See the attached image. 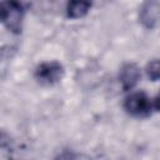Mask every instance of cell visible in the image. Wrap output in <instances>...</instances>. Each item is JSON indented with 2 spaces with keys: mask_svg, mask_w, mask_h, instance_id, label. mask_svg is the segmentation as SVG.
<instances>
[{
  "mask_svg": "<svg viewBox=\"0 0 160 160\" xmlns=\"http://www.w3.org/2000/svg\"><path fill=\"white\" fill-rule=\"evenodd\" d=\"M24 8L18 0H4L0 2V22L11 32L19 34L22 29Z\"/></svg>",
  "mask_w": 160,
  "mask_h": 160,
  "instance_id": "1",
  "label": "cell"
},
{
  "mask_svg": "<svg viewBox=\"0 0 160 160\" xmlns=\"http://www.w3.org/2000/svg\"><path fill=\"white\" fill-rule=\"evenodd\" d=\"M124 109L126 110V112H129L132 116L145 118L151 115L152 111L159 110L158 98L151 99L145 92L141 91L131 92L124 101Z\"/></svg>",
  "mask_w": 160,
  "mask_h": 160,
  "instance_id": "2",
  "label": "cell"
},
{
  "mask_svg": "<svg viewBox=\"0 0 160 160\" xmlns=\"http://www.w3.org/2000/svg\"><path fill=\"white\" fill-rule=\"evenodd\" d=\"M64 76V68L58 61L41 62L35 69V79L44 85H54Z\"/></svg>",
  "mask_w": 160,
  "mask_h": 160,
  "instance_id": "3",
  "label": "cell"
},
{
  "mask_svg": "<svg viewBox=\"0 0 160 160\" xmlns=\"http://www.w3.org/2000/svg\"><path fill=\"white\" fill-rule=\"evenodd\" d=\"M139 19L145 28H148V29L155 28L158 24V20H159L158 0H145L140 8Z\"/></svg>",
  "mask_w": 160,
  "mask_h": 160,
  "instance_id": "4",
  "label": "cell"
},
{
  "mask_svg": "<svg viewBox=\"0 0 160 160\" xmlns=\"http://www.w3.org/2000/svg\"><path fill=\"white\" fill-rule=\"evenodd\" d=\"M140 76H141L140 69L135 64L128 62V64L122 65V68L120 70V74H119V79H120L122 89L125 91L131 90L138 84V81L140 80Z\"/></svg>",
  "mask_w": 160,
  "mask_h": 160,
  "instance_id": "5",
  "label": "cell"
},
{
  "mask_svg": "<svg viewBox=\"0 0 160 160\" xmlns=\"http://www.w3.org/2000/svg\"><path fill=\"white\" fill-rule=\"evenodd\" d=\"M92 0H68L66 16L70 19H80L85 16L91 9Z\"/></svg>",
  "mask_w": 160,
  "mask_h": 160,
  "instance_id": "6",
  "label": "cell"
},
{
  "mask_svg": "<svg viewBox=\"0 0 160 160\" xmlns=\"http://www.w3.org/2000/svg\"><path fill=\"white\" fill-rule=\"evenodd\" d=\"M146 74L152 80V81H156L159 79V75H160V66H159V61L158 60H152L146 66Z\"/></svg>",
  "mask_w": 160,
  "mask_h": 160,
  "instance_id": "7",
  "label": "cell"
},
{
  "mask_svg": "<svg viewBox=\"0 0 160 160\" xmlns=\"http://www.w3.org/2000/svg\"><path fill=\"white\" fill-rule=\"evenodd\" d=\"M10 142H11V140H10L9 135L4 131H0V149H5V148L10 146Z\"/></svg>",
  "mask_w": 160,
  "mask_h": 160,
  "instance_id": "8",
  "label": "cell"
}]
</instances>
